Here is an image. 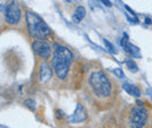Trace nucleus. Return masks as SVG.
<instances>
[{
  "mask_svg": "<svg viewBox=\"0 0 152 128\" xmlns=\"http://www.w3.org/2000/svg\"><path fill=\"white\" fill-rule=\"evenodd\" d=\"M103 42H104L105 47L108 48V50H109L111 54H116V53H117V51H116V49H115V47L110 43V42H109V41H108V40H104V38H103Z\"/></svg>",
  "mask_w": 152,
  "mask_h": 128,
  "instance_id": "obj_14",
  "label": "nucleus"
},
{
  "mask_svg": "<svg viewBox=\"0 0 152 128\" xmlns=\"http://www.w3.org/2000/svg\"><path fill=\"white\" fill-rule=\"evenodd\" d=\"M87 119H88V112H87V110L84 108V106L82 104H77L73 115L69 118V122H72V124L83 122Z\"/></svg>",
  "mask_w": 152,
  "mask_h": 128,
  "instance_id": "obj_8",
  "label": "nucleus"
},
{
  "mask_svg": "<svg viewBox=\"0 0 152 128\" xmlns=\"http://www.w3.org/2000/svg\"><path fill=\"white\" fill-rule=\"evenodd\" d=\"M22 17V11L21 7L17 1H8L6 5V9H5V21L7 25L11 26H15L21 21Z\"/></svg>",
  "mask_w": 152,
  "mask_h": 128,
  "instance_id": "obj_5",
  "label": "nucleus"
},
{
  "mask_svg": "<svg viewBox=\"0 0 152 128\" xmlns=\"http://www.w3.org/2000/svg\"><path fill=\"white\" fill-rule=\"evenodd\" d=\"M125 64H126V68H128L131 72H137V71H138V67H137L136 62H133L132 59L125 61Z\"/></svg>",
  "mask_w": 152,
  "mask_h": 128,
  "instance_id": "obj_13",
  "label": "nucleus"
},
{
  "mask_svg": "<svg viewBox=\"0 0 152 128\" xmlns=\"http://www.w3.org/2000/svg\"><path fill=\"white\" fill-rule=\"evenodd\" d=\"M23 106L27 107L28 110L32 111V112H34L35 108H37V104H35V101H34L33 99H26V100L23 101Z\"/></svg>",
  "mask_w": 152,
  "mask_h": 128,
  "instance_id": "obj_12",
  "label": "nucleus"
},
{
  "mask_svg": "<svg viewBox=\"0 0 152 128\" xmlns=\"http://www.w3.org/2000/svg\"><path fill=\"white\" fill-rule=\"evenodd\" d=\"M144 21H145V23H146V25H152V20L150 18H145Z\"/></svg>",
  "mask_w": 152,
  "mask_h": 128,
  "instance_id": "obj_20",
  "label": "nucleus"
},
{
  "mask_svg": "<svg viewBox=\"0 0 152 128\" xmlns=\"http://www.w3.org/2000/svg\"><path fill=\"white\" fill-rule=\"evenodd\" d=\"M55 113H56L57 118H60V116H61V118H63V116H64V114H63V112H62V111L56 110V111H55Z\"/></svg>",
  "mask_w": 152,
  "mask_h": 128,
  "instance_id": "obj_18",
  "label": "nucleus"
},
{
  "mask_svg": "<svg viewBox=\"0 0 152 128\" xmlns=\"http://www.w3.org/2000/svg\"><path fill=\"white\" fill-rule=\"evenodd\" d=\"M86 17V8L83 6H77L75 9V13L73 14V21L75 23H80V21Z\"/></svg>",
  "mask_w": 152,
  "mask_h": 128,
  "instance_id": "obj_10",
  "label": "nucleus"
},
{
  "mask_svg": "<svg viewBox=\"0 0 152 128\" xmlns=\"http://www.w3.org/2000/svg\"><path fill=\"white\" fill-rule=\"evenodd\" d=\"M129 126L140 128L144 127L149 120V111L142 105H133L129 110Z\"/></svg>",
  "mask_w": 152,
  "mask_h": 128,
  "instance_id": "obj_4",
  "label": "nucleus"
},
{
  "mask_svg": "<svg viewBox=\"0 0 152 128\" xmlns=\"http://www.w3.org/2000/svg\"><path fill=\"white\" fill-rule=\"evenodd\" d=\"M53 48L52 68L54 70V73L56 74L57 79L67 80L70 72V68L74 63V54L67 47L57 43L53 46Z\"/></svg>",
  "mask_w": 152,
  "mask_h": 128,
  "instance_id": "obj_1",
  "label": "nucleus"
},
{
  "mask_svg": "<svg viewBox=\"0 0 152 128\" xmlns=\"http://www.w3.org/2000/svg\"><path fill=\"white\" fill-rule=\"evenodd\" d=\"M125 51H128V54L132 56V57H137V58H140V51L138 49V47L133 46L131 43H128L126 47H125Z\"/></svg>",
  "mask_w": 152,
  "mask_h": 128,
  "instance_id": "obj_11",
  "label": "nucleus"
},
{
  "mask_svg": "<svg viewBox=\"0 0 152 128\" xmlns=\"http://www.w3.org/2000/svg\"><path fill=\"white\" fill-rule=\"evenodd\" d=\"M53 71H54L53 68L50 69V65L47 62H42L39 67V80H40V83H42V84L48 83L52 79Z\"/></svg>",
  "mask_w": 152,
  "mask_h": 128,
  "instance_id": "obj_7",
  "label": "nucleus"
},
{
  "mask_svg": "<svg viewBox=\"0 0 152 128\" xmlns=\"http://www.w3.org/2000/svg\"><path fill=\"white\" fill-rule=\"evenodd\" d=\"M66 1H67V2H72L73 0H66Z\"/></svg>",
  "mask_w": 152,
  "mask_h": 128,
  "instance_id": "obj_21",
  "label": "nucleus"
},
{
  "mask_svg": "<svg viewBox=\"0 0 152 128\" xmlns=\"http://www.w3.org/2000/svg\"><path fill=\"white\" fill-rule=\"evenodd\" d=\"M26 25H27V32L31 37H34L37 40H47L52 37V29L33 11L27 9Z\"/></svg>",
  "mask_w": 152,
  "mask_h": 128,
  "instance_id": "obj_3",
  "label": "nucleus"
},
{
  "mask_svg": "<svg viewBox=\"0 0 152 128\" xmlns=\"http://www.w3.org/2000/svg\"><path fill=\"white\" fill-rule=\"evenodd\" d=\"M32 49H33L34 54L40 58H42L43 61L49 59L52 56V46L49 43L45 42L43 40L34 41L32 43Z\"/></svg>",
  "mask_w": 152,
  "mask_h": 128,
  "instance_id": "obj_6",
  "label": "nucleus"
},
{
  "mask_svg": "<svg viewBox=\"0 0 152 128\" xmlns=\"http://www.w3.org/2000/svg\"><path fill=\"white\" fill-rule=\"evenodd\" d=\"M128 43H129V36H128V34H124V35H123V38H122V41H121V44L125 48Z\"/></svg>",
  "mask_w": 152,
  "mask_h": 128,
  "instance_id": "obj_15",
  "label": "nucleus"
},
{
  "mask_svg": "<svg viewBox=\"0 0 152 128\" xmlns=\"http://www.w3.org/2000/svg\"><path fill=\"white\" fill-rule=\"evenodd\" d=\"M89 89L93 93V97L97 101H105L113 97L114 83L102 70H96L90 73L88 78Z\"/></svg>",
  "mask_w": 152,
  "mask_h": 128,
  "instance_id": "obj_2",
  "label": "nucleus"
},
{
  "mask_svg": "<svg viewBox=\"0 0 152 128\" xmlns=\"http://www.w3.org/2000/svg\"><path fill=\"white\" fill-rule=\"evenodd\" d=\"M123 89L126 91V93H129L130 95H132V97H140V94H142V92L140 90L138 89V86H136V85H133V84H130V83H124L123 84Z\"/></svg>",
  "mask_w": 152,
  "mask_h": 128,
  "instance_id": "obj_9",
  "label": "nucleus"
},
{
  "mask_svg": "<svg viewBox=\"0 0 152 128\" xmlns=\"http://www.w3.org/2000/svg\"><path fill=\"white\" fill-rule=\"evenodd\" d=\"M113 72H114L118 78H124V73H123V71H122L121 69H115V70H113Z\"/></svg>",
  "mask_w": 152,
  "mask_h": 128,
  "instance_id": "obj_16",
  "label": "nucleus"
},
{
  "mask_svg": "<svg viewBox=\"0 0 152 128\" xmlns=\"http://www.w3.org/2000/svg\"><path fill=\"white\" fill-rule=\"evenodd\" d=\"M99 1H101V2L103 4V5L108 6V7H111V6H113V4H111V2L109 1V0H99Z\"/></svg>",
  "mask_w": 152,
  "mask_h": 128,
  "instance_id": "obj_17",
  "label": "nucleus"
},
{
  "mask_svg": "<svg viewBox=\"0 0 152 128\" xmlns=\"http://www.w3.org/2000/svg\"><path fill=\"white\" fill-rule=\"evenodd\" d=\"M125 9H126V11H129V12H130V13H131V14H132V15H136V13H134V12H133L132 9H131V8H130V7H129V6H126V5H125Z\"/></svg>",
  "mask_w": 152,
  "mask_h": 128,
  "instance_id": "obj_19",
  "label": "nucleus"
}]
</instances>
